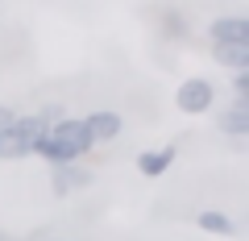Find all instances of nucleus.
<instances>
[{
	"instance_id": "f257e3e1",
	"label": "nucleus",
	"mask_w": 249,
	"mask_h": 241,
	"mask_svg": "<svg viewBox=\"0 0 249 241\" xmlns=\"http://www.w3.org/2000/svg\"><path fill=\"white\" fill-rule=\"evenodd\" d=\"M91 146H96V142H91L83 116H58V121L34 142V154L46 158L50 167H58V162H79Z\"/></svg>"
},
{
	"instance_id": "f03ea898",
	"label": "nucleus",
	"mask_w": 249,
	"mask_h": 241,
	"mask_svg": "<svg viewBox=\"0 0 249 241\" xmlns=\"http://www.w3.org/2000/svg\"><path fill=\"white\" fill-rule=\"evenodd\" d=\"M175 104H178V112H187V116H204V112H212V104H216V88H212V79H204V75H191V79H183L175 88Z\"/></svg>"
},
{
	"instance_id": "7ed1b4c3",
	"label": "nucleus",
	"mask_w": 249,
	"mask_h": 241,
	"mask_svg": "<svg viewBox=\"0 0 249 241\" xmlns=\"http://www.w3.org/2000/svg\"><path fill=\"white\" fill-rule=\"evenodd\" d=\"M91 183V170L79 167V162H58V167L50 170V187L54 196H71V191H83Z\"/></svg>"
},
{
	"instance_id": "20e7f679",
	"label": "nucleus",
	"mask_w": 249,
	"mask_h": 241,
	"mask_svg": "<svg viewBox=\"0 0 249 241\" xmlns=\"http://www.w3.org/2000/svg\"><path fill=\"white\" fill-rule=\"evenodd\" d=\"M83 125H88L91 142H96V146H104V142H116V137H121L124 121H121V112H112V108H96V112H88V116H83Z\"/></svg>"
},
{
	"instance_id": "39448f33",
	"label": "nucleus",
	"mask_w": 249,
	"mask_h": 241,
	"mask_svg": "<svg viewBox=\"0 0 249 241\" xmlns=\"http://www.w3.org/2000/svg\"><path fill=\"white\" fill-rule=\"evenodd\" d=\"M216 129L229 137H249V96H237L224 112H216Z\"/></svg>"
},
{
	"instance_id": "423d86ee",
	"label": "nucleus",
	"mask_w": 249,
	"mask_h": 241,
	"mask_svg": "<svg viewBox=\"0 0 249 241\" xmlns=\"http://www.w3.org/2000/svg\"><path fill=\"white\" fill-rule=\"evenodd\" d=\"M208 37L220 46H249V21L245 17H216L208 25Z\"/></svg>"
},
{
	"instance_id": "0eeeda50",
	"label": "nucleus",
	"mask_w": 249,
	"mask_h": 241,
	"mask_svg": "<svg viewBox=\"0 0 249 241\" xmlns=\"http://www.w3.org/2000/svg\"><path fill=\"white\" fill-rule=\"evenodd\" d=\"M175 146H162V150H142L137 154V170H142L145 179H162L170 167H175Z\"/></svg>"
},
{
	"instance_id": "6e6552de",
	"label": "nucleus",
	"mask_w": 249,
	"mask_h": 241,
	"mask_svg": "<svg viewBox=\"0 0 249 241\" xmlns=\"http://www.w3.org/2000/svg\"><path fill=\"white\" fill-rule=\"evenodd\" d=\"M34 154V142L29 137H21L17 129H0V162H21V158H29Z\"/></svg>"
},
{
	"instance_id": "1a4fd4ad",
	"label": "nucleus",
	"mask_w": 249,
	"mask_h": 241,
	"mask_svg": "<svg viewBox=\"0 0 249 241\" xmlns=\"http://www.w3.org/2000/svg\"><path fill=\"white\" fill-rule=\"evenodd\" d=\"M212 58H216V67H229V71H249V46H220V42H212Z\"/></svg>"
},
{
	"instance_id": "9d476101",
	"label": "nucleus",
	"mask_w": 249,
	"mask_h": 241,
	"mask_svg": "<svg viewBox=\"0 0 249 241\" xmlns=\"http://www.w3.org/2000/svg\"><path fill=\"white\" fill-rule=\"evenodd\" d=\"M196 224H199L204 233H216V237H232V233H237V224H232V216H229V212H220V208H204Z\"/></svg>"
},
{
	"instance_id": "9b49d317",
	"label": "nucleus",
	"mask_w": 249,
	"mask_h": 241,
	"mask_svg": "<svg viewBox=\"0 0 249 241\" xmlns=\"http://www.w3.org/2000/svg\"><path fill=\"white\" fill-rule=\"evenodd\" d=\"M232 88L237 96H249V71H232Z\"/></svg>"
},
{
	"instance_id": "f8f14e48",
	"label": "nucleus",
	"mask_w": 249,
	"mask_h": 241,
	"mask_svg": "<svg viewBox=\"0 0 249 241\" xmlns=\"http://www.w3.org/2000/svg\"><path fill=\"white\" fill-rule=\"evenodd\" d=\"M13 121H17V108H9V104H0V129H9Z\"/></svg>"
}]
</instances>
